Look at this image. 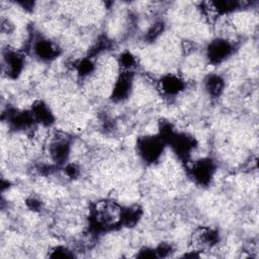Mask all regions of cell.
Masks as SVG:
<instances>
[{"label": "cell", "instance_id": "cell-1", "mask_svg": "<svg viewBox=\"0 0 259 259\" xmlns=\"http://www.w3.org/2000/svg\"><path fill=\"white\" fill-rule=\"evenodd\" d=\"M48 153L51 161L56 165H65L71 154V139L61 132L49 138Z\"/></svg>", "mask_w": 259, "mask_h": 259}, {"label": "cell", "instance_id": "cell-5", "mask_svg": "<svg viewBox=\"0 0 259 259\" xmlns=\"http://www.w3.org/2000/svg\"><path fill=\"white\" fill-rule=\"evenodd\" d=\"M25 65L24 55L14 49H6L2 57V70L10 78H17Z\"/></svg>", "mask_w": 259, "mask_h": 259}, {"label": "cell", "instance_id": "cell-6", "mask_svg": "<svg viewBox=\"0 0 259 259\" xmlns=\"http://www.w3.org/2000/svg\"><path fill=\"white\" fill-rule=\"evenodd\" d=\"M220 241V234L209 227H200L194 231L191 242L195 252L204 251L214 247Z\"/></svg>", "mask_w": 259, "mask_h": 259}, {"label": "cell", "instance_id": "cell-12", "mask_svg": "<svg viewBox=\"0 0 259 259\" xmlns=\"http://www.w3.org/2000/svg\"><path fill=\"white\" fill-rule=\"evenodd\" d=\"M204 89L211 97H219L225 88V81L220 75L211 74L204 79Z\"/></svg>", "mask_w": 259, "mask_h": 259}, {"label": "cell", "instance_id": "cell-9", "mask_svg": "<svg viewBox=\"0 0 259 259\" xmlns=\"http://www.w3.org/2000/svg\"><path fill=\"white\" fill-rule=\"evenodd\" d=\"M134 74L130 71H120L119 75L113 82L111 89V99L115 102H120L127 99L133 90Z\"/></svg>", "mask_w": 259, "mask_h": 259}, {"label": "cell", "instance_id": "cell-14", "mask_svg": "<svg viewBox=\"0 0 259 259\" xmlns=\"http://www.w3.org/2000/svg\"><path fill=\"white\" fill-rule=\"evenodd\" d=\"M49 256L53 258H71L74 257V254L73 251H71L65 246H57L51 250Z\"/></svg>", "mask_w": 259, "mask_h": 259}, {"label": "cell", "instance_id": "cell-8", "mask_svg": "<svg viewBox=\"0 0 259 259\" xmlns=\"http://www.w3.org/2000/svg\"><path fill=\"white\" fill-rule=\"evenodd\" d=\"M174 153L182 160H187L196 147L195 139L185 133H176L168 142Z\"/></svg>", "mask_w": 259, "mask_h": 259}, {"label": "cell", "instance_id": "cell-13", "mask_svg": "<svg viewBox=\"0 0 259 259\" xmlns=\"http://www.w3.org/2000/svg\"><path fill=\"white\" fill-rule=\"evenodd\" d=\"M143 214V209L140 205H131L127 207H122L120 226L123 227H133L135 226Z\"/></svg>", "mask_w": 259, "mask_h": 259}, {"label": "cell", "instance_id": "cell-4", "mask_svg": "<svg viewBox=\"0 0 259 259\" xmlns=\"http://www.w3.org/2000/svg\"><path fill=\"white\" fill-rule=\"evenodd\" d=\"M215 171L214 163L209 158H202L194 161L189 167V175L198 185H207L213 178Z\"/></svg>", "mask_w": 259, "mask_h": 259}, {"label": "cell", "instance_id": "cell-2", "mask_svg": "<svg viewBox=\"0 0 259 259\" xmlns=\"http://www.w3.org/2000/svg\"><path fill=\"white\" fill-rule=\"evenodd\" d=\"M165 145V142L159 135L146 136L138 140V154L145 162L155 163L161 158Z\"/></svg>", "mask_w": 259, "mask_h": 259}, {"label": "cell", "instance_id": "cell-7", "mask_svg": "<svg viewBox=\"0 0 259 259\" xmlns=\"http://www.w3.org/2000/svg\"><path fill=\"white\" fill-rule=\"evenodd\" d=\"M32 54L40 61H52L60 54V48L56 42L47 37H32L31 41Z\"/></svg>", "mask_w": 259, "mask_h": 259}, {"label": "cell", "instance_id": "cell-3", "mask_svg": "<svg viewBox=\"0 0 259 259\" xmlns=\"http://www.w3.org/2000/svg\"><path fill=\"white\" fill-rule=\"evenodd\" d=\"M235 51V45L226 37H219L211 40L205 52L207 61L212 65H219L226 61Z\"/></svg>", "mask_w": 259, "mask_h": 259}, {"label": "cell", "instance_id": "cell-10", "mask_svg": "<svg viewBox=\"0 0 259 259\" xmlns=\"http://www.w3.org/2000/svg\"><path fill=\"white\" fill-rule=\"evenodd\" d=\"M160 91L167 96H176L186 88V82L180 76L169 73L158 82Z\"/></svg>", "mask_w": 259, "mask_h": 259}, {"label": "cell", "instance_id": "cell-11", "mask_svg": "<svg viewBox=\"0 0 259 259\" xmlns=\"http://www.w3.org/2000/svg\"><path fill=\"white\" fill-rule=\"evenodd\" d=\"M35 123H38L42 126H50L54 120L55 116L50 106L42 100H36L31 104L29 109Z\"/></svg>", "mask_w": 259, "mask_h": 259}]
</instances>
